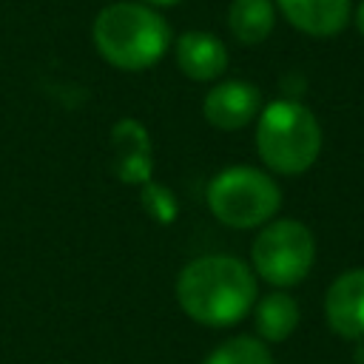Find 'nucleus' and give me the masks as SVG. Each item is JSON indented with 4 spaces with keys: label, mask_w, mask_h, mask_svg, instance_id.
Returning a JSON list of instances; mask_svg holds the SVG:
<instances>
[{
    "label": "nucleus",
    "mask_w": 364,
    "mask_h": 364,
    "mask_svg": "<svg viewBox=\"0 0 364 364\" xmlns=\"http://www.w3.org/2000/svg\"><path fill=\"white\" fill-rule=\"evenodd\" d=\"M256 151L276 173H304L318 159L321 125L307 105L296 100H273L259 114Z\"/></svg>",
    "instance_id": "nucleus-3"
},
{
    "label": "nucleus",
    "mask_w": 364,
    "mask_h": 364,
    "mask_svg": "<svg viewBox=\"0 0 364 364\" xmlns=\"http://www.w3.org/2000/svg\"><path fill=\"white\" fill-rule=\"evenodd\" d=\"M148 6H173V3H179V0H145Z\"/></svg>",
    "instance_id": "nucleus-17"
},
{
    "label": "nucleus",
    "mask_w": 364,
    "mask_h": 364,
    "mask_svg": "<svg viewBox=\"0 0 364 364\" xmlns=\"http://www.w3.org/2000/svg\"><path fill=\"white\" fill-rule=\"evenodd\" d=\"M282 208L279 182L250 165L219 171L208 185V210L228 228L247 230L270 222Z\"/></svg>",
    "instance_id": "nucleus-4"
},
{
    "label": "nucleus",
    "mask_w": 364,
    "mask_h": 364,
    "mask_svg": "<svg viewBox=\"0 0 364 364\" xmlns=\"http://www.w3.org/2000/svg\"><path fill=\"white\" fill-rule=\"evenodd\" d=\"M202 364H273V355L262 338L236 336L210 350Z\"/></svg>",
    "instance_id": "nucleus-13"
},
{
    "label": "nucleus",
    "mask_w": 364,
    "mask_h": 364,
    "mask_svg": "<svg viewBox=\"0 0 364 364\" xmlns=\"http://www.w3.org/2000/svg\"><path fill=\"white\" fill-rule=\"evenodd\" d=\"M253 273L273 287H293L307 279L316 259V239L299 219H276L264 225L250 247Z\"/></svg>",
    "instance_id": "nucleus-5"
},
{
    "label": "nucleus",
    "mask_w": 364,
    "mask_h": 364,
    "mask_svg": "<svg viewBox=\"0 0 364 364\" xmlns=\"http://www.w3.org/2000/svg\"><path fill=\"white\" fill-rule=\"evenodd\" d=\"M111 165L119 182L128 185H145L151 179L154 162H151V139L142 122L125 117L117 119L111 128Z\"/></svg>",
    "instance_id": "nucleus-8"
},
{
    "label": "nucleus",
    "mask_w": 364,
    "mask_h": 364,
    "mask_svg": "<svg viewBox=\"0 0 364 364\" xmlns=\"http://www.w3.org/2000/svg\"><path fill=\"white\" fill-rule=\"evenodd\" d=\"M299 318H301V313H299L296 299L282 293V290H273L253 304V324H256V333L264 344L267 341L276 344V341L290 338L293 330L299 327Z\"/></svg>",
    "instance_id": "nucleus-11"
},
{
    "label": "nucleus",
    "mask_w": 364,
    "mask_h": 364,
    "mask_svg": "<svg viewBox=\"0 0 364 364\" xmlns=\"http://www.w3.org/2000/svg\"><path fill=\"white\" fill-rule=\"evenodd\" d=\"M353 358H355V364H364V338H358V341H355V350H353Z\"/></svg>",
    "instance_id": "nucleus-16"
},
{
    "label": "nucleus",
    "mask_w": 364,
    "mask_h": 364,
    "mask_svg": "<svg viewBox=\"0 0 364 364\" xmlns=\"http://www.w3.org/2000/svg\"><path fill=\"white\" fill-rule=\"evenodd\" d=\"M276 23V3L273 0H233L228 11V26L230 34L245 43L256 46L270 37Z\"/></svg>",
    "instance_id": "nucleus-12"
},
{
    "label": "nucleus",
    "mask_w": 364,
    "mask_h": 364,
    "mask_svg": "<svg viewBox=\"0 0 364 364\" xmlns=\"http://www.w3.org/2000/svg\"><path fill=\"white\" fill-rule=\"evenodd\" d=\"M355 28L361 31V37H364V0L358 3V9H355Z\"/></svg>",
    "instance_id": "nucleus-15"
},
{
    "label": "nucleus",
    "mask_w": 364,
    "mask_h": 364,
    "mask_svg": "<svg viewBox=\"0 0 364 364\" xmlns=\"http://www.w3.org/2000/svg\"><path fill=\"white\" fill-rule=\"evenodd\" d=\"M139 199H142V205H145V210H148V216H154L156 222H173L176 219V196L165 188V185H159V182H145V185H139Z\"/></svg>",
    "instance_id": "nucleus-14"
},
{
    "label": "nucleus",
    "mask_w": 364,
    "mask_h": 364,
    "mask_svg": "<svg viewBox=\"0 0 364 364\" xmlns=\"http://www.w3.org/2000/svg\"><path fill=\"white\" fill-rule=\"evenodd\" d=\"M256 273L236 256H199L176 276V301L205 327H230L256 304Z\"/></svg>",
    "instance_id": "nucleus-1"
},
{
    "label": "nucleus",
    "mask_w": 364,
    "mask_h": 364,
    "mask_svg": "<svg viewBox=\"0 0 364 364\" xmlns=\"http://www.w3.org/2000/svg\"><path fill=\"white\" fill-rule=\"evenodd\" d=\"M173 54H176L179 71L185 77L196 80V82H210V80L222 77L225 68H228V48L210 31H185V34H179L176 46H173Z\"/></svg>",
    "instance_id": "nucleus-10"
},
{
    "label": "nucleus",
    "mask_w": 364,
    "mask_h": 364,
    "mask_svg": "<svg viewBox=\"0 0 364 364\" xmlns=\"http://www.w3.org/2000/svg\"><path fill=\"white\" fill-rule=\"evenodd\" d=\"M259 111H262V94L253 82L245 80L216 82L202 102L205 119L219 131H239L250 119H256Z\"/></svg>",
    "instance_id": "nucleus-6"
},
{
    "label": "nucleus",
    "mask_w": 364,
    "mask_h": 364,
    "mask_svg": "<svg viewBox=\"0 0 364 364\" xmlns=\"http://www.w3.org/2000/svg\"><path fill=\"white\" fill-rule=\"evenodd\" d=\"M94 46L105 63L122 71L156 65L171 46L168 20L148 3H111L94 17Z\"/></svg>",
    "instance_id": "nucleus-2"
},
{
    "label": "nucleus",
    "mask_w": 364,
    "mask_h": 364,
    "mask_svg": "<svg viewBox=\"0 0 364 364\" xmlns=\"http://www.w3.org/2000/svg\"><path fill=\"white\" fill-rule=\"evenodd\" d=\"M287 23L310 37H336L350 23L353 0H273Z\"/></svg>",
    "instance_id": "nucleus-9"
},
{
    "label": "nucleus",
    "mask_w": 364,
    "mask_h": 364,
    "mask_svg": "<svg viewBox=\"0 0 364 364\" xmlns=\"http://www.w3.org/2000/svg\"><path fill=\"white\" fill-rule=\"evenodd\" d=\"M324 318L336 336L347 341L364 338V267L344 270L327 287Z\"/></svg>",
    "instance_id": "nucleus-7"
}]
</instances>
